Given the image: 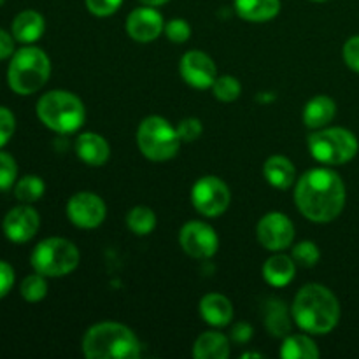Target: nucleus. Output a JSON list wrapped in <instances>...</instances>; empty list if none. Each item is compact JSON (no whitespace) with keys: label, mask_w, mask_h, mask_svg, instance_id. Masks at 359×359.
<instances>
[{"label":"nucleus","mask_w":359,"mask_h":359,"mask_svg":"<svg viewBox=\"0 0 359 359\" xmlns=\"http://www.w3.org/2000/svg\"><path fill=\"white\" fill-rule=\"evenodd\" d=\"M294 202L312 223H332L346 207V184L332 168H312L298 179Z\"/></svg>","instance_id":"obj_1"},{"label":"nucleus","mask_w":359,"mask_h":359,"mask_svg":"<svg viewBox=\"0 0 359 359\" xmlns=\"http://www.w3.org/2000/svg\"><path fill=\"white\" fill-rule=\"evenodd\" d=\"M293 319L311 335H326L339 325L340 304L326 286L307 284L294 297Z\"/></svg>","instance_id":"obj_2"},{"label":"nucleus","mask_w":359,"mask_h":359,"mask_svg":"<svg viewBox=\"0 0 359 359\" xmlns=\"http://www.w3.org/2000/svg\"><path fill=\"white\" fill-rule=\"evenodd\" d=\"M83 353L90 359H135L140 356V342L128 326L105 321L84 333Z\"/></svg>","instance_id":"obj_3"},{"label":"nucleus","mask_w":359,"mask_h":359,"mask_svg":"<svg viewBox=\"0 0 359 359\" xmlns=\"http://www.w3.org/2000/svg\"><path fill=\"white\" fill-rule=\"evenodd\" d=\"M51 76L49 56L41 48L27 46L11 56L7 67V83L14 93L27 97L34 95L48 83Z\"/></svg>","instance_id":"obj_4"},{"label":"nucleus","mask_w":359,"mask_h":359,"mask_svg":"<svg viewBox=\"0 0 359 359\" xmlns=\"http://www.w3.org/2000/svg\"><path fill=\"white\" fill-rule=\"evenodd\" d=\"M35 111L42 125L56 133L77 132L86 118L83 100L65 90H53L42 95Z\"/></svg>","instance_id":"obj_5"},{"label":"nucleus","mask_w":359,"mask_h":359,"mask_svg":"<svg viewBox=\"0 0 359 359\" xmlns=\"http://www.w3.org/2000/svg\"><path fill=\"white\" fill-rule=\"evenodd\" d=\"M137 146L151 161H168L179 153L181 139L177 130L161 116H149L137 130Z\"/></svg>","instance_id":"obj_6"},{"label":"nucleus","mask_w":359,"mask_h":359,"mask_svg":"<svg viewBox=\"0 0 359 359\" xmlns=\"http://www.w3.org/2000/svg\"><path fill=\"white\" fill-rule=\"evenodd\" d=\"M79 249L67 238L51 237L39 242L30 256L37 273L44 277H63L72 273L79 265Z\"/></svg>","instance_id":"obj_7"},{"label":"nucleus","mask_w":359,"mask_h":359,"mask_svg":"<svg viewBox=\"0 0 359 359\" xmlns=\"http://www.w3.org/2000/svg\"><path fill=\"white\" fill-rule=\"evenodd\" d=\"M312 158L325 165H346L359 151V142L351 130L321 128L314 132L307 140Z\"/></svg>","instance_id":"obj_8"},{"label":"nucleus","mask_w":359,"mask_h":359,"mask_svg":"<svg viewBox=\"0 0 359 359\" xmlns=\"http://www.w3.org/2000/svg\"><path fill=\"white\" fill-rule=\"evenodd\" d=\"M230 189L216 175H203L193 184L191 203L202 216L217 217L230 205Z\"/></svg>","instance_id":"obj_9"},{"label":"nucleus","mask_w":359,"mask_h":359,"mask_svg":"<svg viewBox=\"0 0 359 359\" xmlns=\"http://www.w3.org/2000/svg\"><path fill=\"white\" fill-rule=\"evenodd\" d=\"M182 251L195 259H209L219 249V237L210 224L203 221H189L179 231Z\"/></svg>","instance_id":"obj_10"},{"label":"nucleus","mask_w":359,"mask_h":359,"mask_svg":"<svg viewBox=\"0 0 359 359\" xmlns=\"http://www.w3.org/2000/svg\"><path fill=\"white\" fill-rule=\"evenodd\" d=\"M105 216H107V207L104 200L95 193L79 191L70 196L67 202V217L77 228L93 230L104 223Z\"/></svg>","instance_id":"obj_11"},{"label":"nucleus","mask_w":359,"mask_h":359,"mask_svg":"<svg viewBox=\"0 0 359 359\" xmlns=\"http://www.w3.org/2000/svg\"><path fill=\"white\" fill-rule=\"evenodd\" d=\"M259 244L269 251H284L290 248L294 241V226L286 214L270 212L259 219L258 228Z\"/></svg>","instance_id":"obj_12"},{"label":"nucleus","mask_w":359,"mask_h":359,"mask_svg":"<svg viewBox=\"0 0 359 359\" xmlns=\"http://www.w3.org/2000/svg\"><path fill=\"white\" fill-rule=\"evenodd\" d=\"M41 226V216L30 203H23L6 214L2 221L4 235L14 244H25L37 235Z\"/></svg>","instance_id":"obj_13"},{"label":"nucleus","mask_w":359,"mask_h":359,"mask_svg":"<svg viewBox=\"0 0 359 359\" xmlns=\"http://www.w3.org/2000/svg\"><path fill=\"white\" fill-rule=\"evenodd\" d=\"M181 77L196 90L212 88L217 79V69L214 60L203 51H188L179 62Z\"/></svg>","instance_id":"obj_14"},{"label":"nucleus","mask_w":359,"mask_h":359,"mask_svg":"<svg viewBox=\"0 0 359 359\" xmlns=\"http://www.w3.org/2000/svg\"><path fill=\"white\" fill-rule=\"evenodd\" d=\"M163 30V16L151 6H144L132 11L128 14V20H126V32L137 42L156 41Z\"/></svg>","instance_id":"obj_15"},{"label":"nucleus","mask_w":359,"mask_h":359,"mask_svg":"<svg viewBox=\"0 0 359 359\" xmlns=\"http://www.w3.org/2000/svg\"><path fill=\"white\" fill-rule=\"evenodd\" d=\"M76 154L83 163L90 167H102L111 156V147L107 140L98 133L84 132L76 140Z\"/></svg>","instance_id":"obj_16"},{"label":"nucleus","mask_w":359,"mask_h":359,"mask_svg":"<svg viewBox=\"0 0 359 359\" xmlns=\"http://www.w3.org/2000/svg\"><path fill=\"white\" fill-rule=\"evenodd\" d=\"M200 316L210 326L221 328V326L230 325L233 319V305L224 294L209 293L200 302Z\"/></svg>","instance_id":"obj_17"},{"label":"nucleus","mask_w":359,"mask_h":359,"mask_svg":"<svg viewBox=\"0 0 359 359\" xmlns=\"http://www.w3.org/2000/svg\"><path fill=\"white\" fill-rule=\"evenodd\" d=\"M46 30V21L41 13L34 9L21 11L13 20V35L18 42L34 44L42 37Z\"/></svg>","instance_id":"obj_18"},{"label":"nucleus","mask_w":359,"mask_h":359,"mask_svg":"<svg viewBox=\"0 0 359 359\" xmlns=\"http://www.w3.org/2000/svg\"><path fill=\"white\" fill-rule=\"evenodd\" d=\"M337 114V104L326 95H318L311 98L304 107V123L312 130L325 128L333 121Z\"/></svg>","instance_id":"obj_19"},{"label":"nucleus","mask_w":359,"mask_h":359,"mask_svg":"<svg viewBox=\"0 0 359 359\" xmlns=\"http://www.w3.org/2000/svg\"><path fill=\"white\" fill-rule=\"evenodd\" d=\"M238 16L251 23H265L280 13V0H233Z\"/></svg>","instance_id":"obj_20"},{"label":"nucleus","mask_w":359,"mask_h":359,"mask_svg":"<svg viewBox=\"0 0 359 359\" xmlns=\"http://www.w3.org/2000/svg\"><path fill=\"white\" fill-rule=\"evenodd\" d=\"M294 272H297V263H294L293 256L286 255H276L269 258L263 265V279L273 287H284L294 279Z\"/></svg>","instance_id":"obj_21"},{"label":"nucleus","mask_w":359,"mask_h":359,"mask_svg":"<svg viewBox=\"0 0 359 359\" xmlns=\"http://www.w3.org/2000/svg\"><path fill=\"white\" fill-rule=\"evenodd\" d=\"M263 175L273 188L287 189L293 186L294 179H297V170H294V165L291 163V160H287L286 156H280V154H276V156H270L265 161Z\"/></svg>","instance_id":"obj_22"},{"label":"nucleus","mask_w":359,"mask_h":359,"mask_svg":"<svg viewBox=\"0 0 359 359\" xmlns=\"http://www.w3.org/2000/svg\"><path fill=\"white\" fill-rule=\"evenodd\" d=\"M196 359H226L230 356V340L219 332H205L193 346Z\"/></svg>","instance_id":"obj_23"},{"label":"nucleus","mask_w":359,"mask_h":359,"mask_svg":"<svg viewBox=\"0 0 359 359\" xmlns=\"http://www.w3.org/2000/svg\"><path fill=\"white\" fill-rule=\"evenodd\" d=\"M279 354L284 359H316L319 358V349L311 337L287 335Z\"/></svg>","instance_id":"obj_24"},{"label":"nucleus","mask_w":359,"mask_h":359,"mask_svg":"<svg viewBox=\"0 0 359 359\" xmlns=\"http://www.w3.org/2000/svg\"><path fill=\"white\" fill-rule=\"evenodd\" d=\"M265 325L269 328L270 335L273 337H287L291 332V319L287 318V311L284 302L270 300L266 305Z\"/></svg>","instance_id":"obj_25"},{"label":"nucleus","mask_w":359,"mask_h":359,"mask_svg":"<svg viewBox=\"0 0 359 359\" xmlns=\"http://www.w3.org/2000/svg\"><path fill=\"white\" fill-rule=\"evenodd\" d=\"M126 224L135 235H149L156 228V214L146 205H135L126 216Z\"/></svg>","instance_id":"obj_26"},{"label":"nucleus","mask_w":359,"mask_h":359,"mask_svg":"<svg viewBox=\"0 0 359 359\" xmlns=\"http://www.w3.org/2000/svg\"><path fill=\"white\" fill-rule=\"evenodd\" d=\"M46 191V184L39 175H25L14 184V196L21 203H34L42 198Z\"/></svg>","instance_id":"obj_27"},{"label":"nucleus","mask_w":359,"mask_h":359,"mask_svg":"<svg viewBox=\"0 0 359 359\" xmlns=\"http://www.w3.org/2000/svg\"><path fill=\"white\" fill-rule=\"evenodd\" d=\"M20 293L21 297H23V300L30 302V304H37V302L44 300L46 294H48V283H46V277L37 272L25 277L23 283H21L20 286Z\"/></svg>","instance_id":"obj_28"},{"label":"nucleus","mask_w":359,"mask_h":359,"mask_svg":"<svg viewBox=\"0 0 359 359\" xmlns=\"http://www.w3.org/2000/svg\"><path fill=\"white\" fill-rule=\"evenodd\" d=\"M212 91L217 100L233 102L241 97L242 86L237 77L233 76H219L212 84Z\"/></svg>","instance_id":"obj_29"},{"label":"nucleus","mask_w":359,"mask_h":359,"mask_svg":"<svg viewBox=\"0 0 359 359\" xmlns=\"http://www.w3.org/2000/svg\"><path fill=\"white\" fill-rule=\"evenodd\" d=\"M18 165L9 153L0 151V193L7 191L16 184Z\"/></svg>","instance_id":"obj_30"},{"label":"nucleus","mask_w":359,"mask_h":359,"mask_svg":"<svg viewBox=\"0 0 359 359\" xmlns=\"http://www.w3.org/2000/svg\"><path fill=\"white\" fill-rule=\"evenodd\" d=\"M319 256H321L319 248L311 241L300 242V244H297L293 248V259H294V263L300 266L318 265Z\"/></svg>","instance_id":"obj_31"},{"label":"nucleus","mask_w":359,"mask_h":359,"mask_svg":"<svg viewBox=\"0 0 359 359\" xmlns=\"http://www.w3.org/2000/svg\"><path fill=\"white\" fill-rule=\"evenodd\" d=\"M163 32L172 42H177V44H182V42H186L191 37V27H189L188 21L181 20V18H175V20L168 21L165 25Z\"/></svg>","instance_id":"obj_32"},{"label":"nucleus","mask_w":359,"mask_h":359,"mask_svg":"<svg viewBox=\"0 0 359 359\" xmlns=\"http://www.w3.org/2000/svg\"><path fill=\"white\" fill-rule=\"evenodd\" d=\"M177 135L181 139V142H193V140L198 139L203 132V126L200 123V119L196 118H186L182 119L177 125Z\"/></svg>","instance_id":"obj_33"},{"label":"nucleus","mask_w":359,"mask_h":359,"mask_svg":"<svg viewBox=\"0 0 359 359\" xmlns=\"http://www.w3.org/2000/svg\"><path fill=\"white\" fill-rule=\"evenodd\" d=\"M16 130V118L7 107L0 105V149L13 139Z\"/></svg>","instance_id":"obj_34"},{"label":"nucleus","mask_w":359,"mask_h":359,"mask_svg":"<svg viewBox=\"0 0 359 359\" xmlns=\"http://www.w3.org/2000/svg\"><path fill=\"white\" fill-rule=\"evenodd\" d=\"M123 0H86V7L91 14L98 18H105L114 14L121 7Z\"/></svg>","instance_id":"obj_35"},{"label":"nucleus","mask_w":359,"mask_h":359,"mask_svg":"<svg viewBox=\"0 0 359 359\" xmlns=\"http://www.w3.org/2000/svg\"><path fill=\"white\" fill-rule=\"evenodd\" d=\"M342 55L346 65L349 67L351 70L359 74V35H354V37H351L349 41L344 44Z\"/></svg>","instance_id":"obj_36"},{"label":"nucleus","mask_w":359,"mask_h":359,"mask_svg":"<svg viewBox=\"0 0 359 359\" xmlns=\"http://www.w3.org/2000/svg\"><path fill=\"white\" fill-rule=\"evenodd\" d=\"M14 280H16L14 269L7 262L0 259V300L11 293V290L14 286Z\"/></svg>","instance_id":"obj_37"},{"label":"nucleus","mask_w":359,"mask_h":359,"mask_svg":"<svg viewBox=\"0 0 359 359\" xmlns=\"http://www.w3.org/2000/svg\"><path fill=\"white\" fill-rule=\"evenodd\" d=\"M14 41H16L14 35H11L9 32L0 28V60L11 58V56L16 53V49H14Z\"/></svg>","instance_id":"obj_38"},{"label":"nucleus","mask_w":359,"mask_h":359,"mask_svg":"<svg viewBox=\"0 0 359 359\" xmlns=\"http://www.w3.org/2000/svg\"><path fill=\"white\" fill-rule=\"evenodd\" d=\"M231 339L238 344H245L252 339V328L248 323H237V326H233L231 330Z\"/></svg>","instance_id":"obj_39"},{"label":"nucleus","mask_w":359,"mask_h":359,"mask_svg":"<svg viewBox=\"0 0 359 359\" xmlns=\"http://www.w3.org/2000/svg\"><path fill=\"white\" fill-rule=\"evenodd\" d=\"M139 2H142L144 6H151V7H158V6H163V4H167L168 0H139Z\"/></svg>","instance_id":"obj_40"},{"label":"nucleus","mask_w":359,"mask_h":359,"mask_svg":"<svg viewBox=\"0 0 359 359\" xmlns=\"http://www.w3.org/2000/svg\"><path fill=\"white\" fill-rule=\"evenodd\" d=\"M249 358H263L262 354H258V353H245V354H242V359H249Z\"/></svg>","instance_id":"obj_41"},{"label":"nucleus","mask_w":359,"mask_h":359,"mask_svg":"<svg viewBox=\"0 0 359 359\" xmlns=\"http://www.w3.org/2000/svg\"><path fill=\"white\" fill-rule=\"evenodd\" d=\"M314 2H326V0H314Z\"/></svg>","instance_id":"obj_42"},{"label":"nucleus","mask_w":359,"mask_h":359,"mask_svg":"<svg viewBox=\"0 0 359 359\" xmlns=\"http://www.w3.org/2000/svg\"><path fill=\"white\" fill-rule=\"evenodd\" d=\"M2 4H4V0H0V6H2Z\"/></svg>","instance_id":"obj_43"}]
</instances>
